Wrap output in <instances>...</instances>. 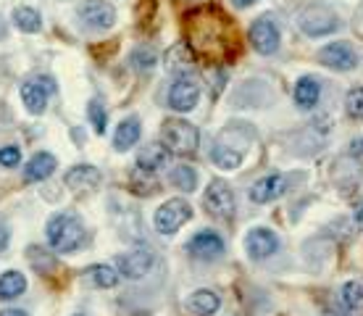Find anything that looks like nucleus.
<instances>
[{
  "instance_id": "obj_19",
  "label": "nucleus",
  "mask_w": 363,
  "mask_h": 316,
  "mask_svg": "<svg viewBox=\"0 0 363 316\" xmlns=\"http://www.w3.org/2000/svg\"><path fill=\"white\" fill-rule=\"evenodd\" d=\"M143 135V124H140V119L137 116H127L121 119L116 126V132H113V148L116 151H129V148H135L137 140Z\"/></svg>"
},
{
  "instance_id": "obj_29",
  "label": "nucleus",
  "mask_w": 363,
  "mask_h": 316,
  "mask_svg": "<svg viewBox=\"0 0 363 316\" xmlns=\"http://www.w3.org/2000/svg\"><path fill=\"white\" fill-rule=\"evenodd\" d=\"M87 119H90L92 129L103 135L106 132V126H108V114H106V106L100 103V100H90V106H87Z\"/></svg>"
},
{
  "instance_id": "obj_25",
  "label": "nucleus",
  "mask_w": 363,
  "mask_h": 316,
  "mask_svg": "<svg viewBox=\"0 0 363 316\" xmlns=\"http://www.w3.org/2000/svg\"><path fill=\"white\" fill-rule=\"evenodd\" d=\"M13 24H16L21 32L35 35V32L43 29V16H40V11L29 9V6H21V9L13 11Z\"/></svg>"
},
{
  "instance_id": "obj_11",
  "label": "nucleus",
  "mask_w": 363,
  "mask_h": 316,
  "mask_svg": "<svg viewBox=\"0 0 363 316\" xmlns=\"http://www.w3.org/2000/svg\"><path fill=\"white\" fill-rule=\"evenodd\" d=\"M279 251V237L269 227H253L245 237V253L253 261H266L269 256Z\"/></svg>"
},
{
  "instance_id": "obj_31",
  "label": "nucleus",
  "mask_w": 363,
  "mask_h": 316,
  "mask_svg": "<svg viewBox=\"0 0 363 316\" xmlns=\"http://www.w3.org/2000/svg\"><path fill=\"white\" fill-rule=\"evenodd\" d=\"M21 163V151H18L16 145H6V148H0V166H6V169H13Z\"/></svg>"
},
{
  "instance_id": "obj_14",
  "label": "nucleus",
  "mask_w": 363,
  "mask_h": 316,
  "mask_svg": "<svg viewBox=\"0 0 363 316\" xmlns=\"http://www.w3.org/2000/svg\"><path fill=\"white\" fill-rule=\"evenodd\" d=\"M287 187H290V180L284 174H269L250 187V200L253 203H272V200L281 198L287 192Z\"/></svg>"
},
{
  "instance_id": "obj_36",
  "label": "nucleus",
  "mask_w": 363,
  "mask_h": 316,
  "mask_svg": "<svg viewBox=\"0 0 363 316\" xmlns=\"http://www.w3.org/2000/svg\"><path fill=\"white\" fill-rule=\"evenodd\" d=\"M355 222L363 224V203H358V208H355Z\"/></svg>"
},
{
  "instance_id": "obj_33",
  "label": "nucleus",
  "mask_w": 363,
  "mask_h": 316,
  "mask_svg": "<svg viewBox=\"0 0 363 316\" xmlns=\"http://www.w3.org/2000/svg\"><path fill=\"white\" fill-rule=\"evenodd\" d=\"M350 153H353V156H363V135L355 137L353 143H350Z\"/></svg>"
},
{
  "instance_id": "obj_34",
  "label": "nucleus",
  "mask_w": 363,
  "mask_h": 316,
  "mask_svg": "<svg viewBox=\"0 0 363 316\" xmlns=\"http://www.w3.org/2000/svg\"><path fill=\"white\" fill-rule=\"evenodd\" d=\"M0 316H29L27 311H21V308H3Z\"/></svg>"
},
{
  "instance_id": "obj_6",
  "label": "nucleus",
  "mask_w": 363,
  "mask_h": 316,
  "mask_svg": "<svg viewBox=\"0 0 363 316\" xmlns=\"http://www.w3.org/2000/svg\"><path fill=\"white\" fill-rule=\"evenodd\" d=\"M203 206L211 217L216 219H232L235 217V192L227 182L213 180L208 185V190L203 192Z\"/></svg>"
},
{
  "instance_id": "obj_20",
  "label": "nucleus",
  "mask_w": 363,
  "mask_h": 316,
  "mask_svg": "<svg viewBox=\"0 0 363 316\" xmlns=\"http://www.w3.org/2000/svg\"><path fill=\"white\" fill-rule=\"evenodd\" d=\"M218 306H221V298L213 290H195L187 298V308L195 316H213L218 311Z\"/></svg>"
},
{
  "instance_id": "obj_8",
  "label": "nucleus",
  "mask_w": 363,
  "mask_h": 316,
  "mask_svg": "<svg viewBox=\"0 0 363 316\" xmlns=\"http://www.w3.org/2000/svg\"><path fill=\"white\" fill-rule=\"evenodd\" d=\"M318 63H324L332 72H353L358 66V53L350 43H327L318 50Z\"/></svg>"
},
{
  "instance_id": "obj_28",
  "label": "nucleus",
  "mask_w": 363,
  "mask_h": 316,
  "mask_svg": "<svg viewBox=\"0 0 363 316\" xmlns=\"http://www.w3.org/2000/svg\"><path fill=\"white\" fill-rule=\"evenodd\" d=\"M132 66H135L137 72H150L155 63H158V53H155L153 48H147V45H140L132 50Z\"/></svg>"
},
{
  "instance_id": "obj_23",
  "label": "nucleus",
  "mask_w": 363,
  "mask_h": 316,
  "mask_svg": "<svg viewBox=\"0 0 363 316\" xmlns=\"http://www.w3.org/2000/svg\"><path fill=\"white\" fill-rule=\"evenodd\" d=\"M87 280L100 290H111L118 285V269H113L108 263H98V266L87 269Z\"/></svg>"
},
{
  "instance_id": "obj_9",
  "label": "nucleus",
  "mask_w": 363,
  "mask_h": 316,
  "mask_svg": "<svg viewBox=\"0 0 363 316\" xmlns=\"http://www.w3.org/2000/svg\"><path fill=\"white\" fill-rule=\"evenodd\" d=\"M55 92V82L50 77H35V80H27L21 85V100L27 106L29 114H45L48 109V95Z\"/></svg>"
},
{
  "instance_id": "obj_5",
  "label": "nucleus",
  "mask_w": 363,
  "mask_h": 316,
  "mask_svg": "<svg viewBox=\"0 0 363 316\" xmlns=\"http://www.w3.org/2000/svg\"><path fill=\"white\" fill-rule=\"evenodd\" d=\"M250 45L253 50H258L261 55H272L279 50V43H281V32H279V24H277V18L274 16H258L250 24Z\"/></svg>"
},
{
  "instance_id": "obj_12",
  "label": "nucleus",
  "mask_w": 363,
  "mask_h": 316,
  "mask_svg": "<svg viewBox=\"0 0 363 316\" xmlns=\"http://www.w3.org/2000/svg\"><path fill=\"white\" fill-rule=\"evenodd\" d=\"M153 263L155 256L150 248H135L118 258V274L127 280H143L147 271L153 269Z\"/></svg>"
},
{
  "instance_id": "obj_26",
  "label": "nucleus",
  "mask_w": 363,
  "mask_h": 316,
  "mask_svg": "<svg viewBox=\"0 0 363 316\" xmlns=\"http://www.w3.org/2000/svg\"><path fill=\"white\" fill-rule=\"evenodd\" d=\"M169 182L177 190H182V192H192V190L198 187V174H195L192 166L179 163V166H174L172 172H169Z\"/></svg>"
},
{
  "instance_id": "obj_22",
  "label": "nucleus",
  "mask_w": 363,
  "mask_h": 316,
  "mask_svg": "<svg viewBox=\"0 0 363 316\" xmlns=\"http://www.w3.org/2000/svg\"><path fill=\"white\" fill-rule=\"evenodd\" d=\"M27 290V277L16 269H9L0 274V300H13L24 295Z\"/></svg>"
},
{
  "instance_id": "obj_7",
  "label": "nucleus",
  "mask_w": 363,
  "mask_h": 316,
  "mask_svg": "<svg viewBox=\"0 0 363 316\" xmlns=\"http://www.w3.org/2000/svg\"><path fill=\"white\" fill-rule=\"evenodd\" d=\"M77 16L87 29L95 32H106L116 24V9L106 3V0H84L82 6L77 9Z\"/></svg>"
},
{
  "instance_id": "obj_37",
  "label": "nucleus",
  "mask_w": 363,
  "mask_h": 316,
  "mask_svg": "<svg viewBox=\"0 0 363 316\" xmlns=\"http://www.w3.org/2000/svg\"><path fill=\"white\" fill-rule=\"evenodd\" d=\"M74 316H84V314H74Z\"/></svg>"
},
{
  "instance_id": "obj_21",
  "label": "nucleus",
  "mask_w": 363,
  "mask_h": 316,
  "mask_svg": "<svg viewBox=\"0 0 363 316\" xmlns=\"http://www.w3.org/2000/svg\"><path fill=\"white\" fill-rule=\"evenodd\" d=\"M321 98V85L316 77H300L295 85V103L300 109H313Z\"/></svg>"
},
{
  "instance_id": "obj_4",
  "label": "nucleus",
  "mask_w": 363,
  "mask_h": 316,
  "mask_svg": "<svg viewBox=\"0 0 363 316\" xmlns=\"http://www.w3.org/2000/svg\"><path fill=\"white\" fill-rule=\"evenodd\" d=\"M190 219H192L190 203L182 198H172L155 208L153 224H155V232H161V235H174V232H177L179 227L187 224Z\"/></svg>"
},
{
  "instance_id": "obj_16",
  "label": "nucleus",
  "mask_w": 363,
  "mask_h": 316,
  "mask_svg": "<svg viewBox=\"0 0 363 316\" xmlns=\"http://www.w3.org/2000/svg\"><path fill=\"white\" fill-rule=\"evenodd\" d=\"M166 163H169V148H166L164 143L145 145V148L140 151V156H137V169L147 174L161 172Z\"/></svg>"
},
{
  "instance_id": "obj_32",
  "label": "nucleus",
  "mask_w": 363,
  "mask_h": 316,
  "mask_svg": "<svg viewBox=\"0 0 363 316\" xmlns=\"http://www.w3.org/2000/svg\"><path fill=\"white\" fill-rule=\"evenodd\" d=\"M9 243H11V232H9V224L0 219V253L9 248Z\"/></svg>"
},
{
  "instance_id": "obj_24",
  "label": "nucleus",
  "mask_w": 363,
  "mask_h": 316,
  "mask_svg": "<svg viewBox=\"0 0 363 316\" xmlns=\"http://www.w3.org/2000/svg\"><path fill=\"white\" fill-rule=\"evenodd\" d=\"M211 161L216 163L218 169H224V172H235V169H240V163H242V153L235 151V148H227V145H216L211 151Z\"/></svg>"
},
{
  "instance_id": "obj_15",
  "label": "nucleus",
  "mask_w": 363,
  "mask_h": 316,
  "mask_svg": "<svg viewBox=\"0 0 363 316\" xmlns=\"http://www.w3.org/2000/svg\"><path fill=\"white\" fill-rule=\"evenodd\" d=\"M100 180H103V174H100L95 166H90V163L74 166V169H69L64 177L66 187L74 190V192H92V190L100 185Z\"/></svg>"
},
{
  "instance_id": "obj_10",
  "label": "nucleus",
  "mask_w": 363,
  "mask_h": 316,
  "mask_svg": "<svg viewBox=\"0 0 363 316\" xmlns=\"http://www.w3.org/2000/svg\"><path fill=\"white\" fill-rule=\"evenodd\" d=\"M200 100V85L192 80L190 74H182L177 77V82L172 85V90H169V106L174 111H179V114H190L195 106H198Z\"/></svg>"
},
{
  "instance_id": "obj_27",
  "label": "nucleus",
  "mask_w": 363,
  "mask_h": 316,
  "mask_svg": "<svg viewBox=\"0 0 363 316\" xmlns=\"http://www.w3.org/2000/svg\"><path fill=\"white\" fill-rule=\"evenodd\" d=\"M340 298H342V306L347 311H358L363 308V282L361 280H350L342 285L340 290Z\"/></svg>"
},
{
  "instance_id": "obj_13",
  "label": "nucleus",
  "mask_w": 363,
  "mask_h": 316,
  "mask_svg": "<svg viewBox=\"0 0 363 316\" xmlns=\"http://www.w3.org/2000/svg\"><path fill=\"white\" fill-rule=\"evenodd\" d=\"M187 251L195 256V258H203V261H216L224 253V237L213 232V229H203L187 243Z\"/></svg>"
},
{
  "instance_id": "obj_30",
  "label": "nucleus",
  "mask_w": 363,
  "mask_h": 316,
  "mask_svg": "<svg viewBox=\"0 0 363 316\" xmlns=\"http://www.w3.org/2000/svg\"><path fill=\"white\" fill-rule=\"evenodd\" d=\"M345 111L347 116L355 121H363V87H353L345 95Z\"/></svg>"
},
{
  "instance_id": "obj_1",
  "label": "nucleus",
  "mask_w": 363,
  "mask_h": 316,
  "mask_svg": "<svg viewBox=\"0 0 363 316\" xmlns=\"http://www.w3.org/2000/svg\"><path fill=\"white\" fill-rule=\"evenodd\" d=\"M45 237H48V245H50L55 253H72L84 243L87 229H84V222L77 217V214L61 211V214H55V217L48 219Z\"/></svg>"
},
{
  "instance_id": "obj_18",
  "label": "nucleus",
  "mask_w": 363,
  "mask_h": 316,
  "mask_svg": "<svg viewBox=\"0 0 363 316\" xmlns=\"http://www.w3.org/2000/svg\"><path fill=\"white\" fill-rule=\"evenodd\" d=\"M55 166H58V158H55L53 153H48V151H40V153L32 156L27 161V166H24V180L27 182L48 180V177L55 172Z\"/></svg>"
},
{
  "instance_id": "obj_35",
  "label": "nucleus",
  "mask_w": 363,
  "mask_h": 316,
  "mask_svg": "<svg viewBox=\"0 0 363 316\" xmlns=\"http://www.w3.org/2000/svg\"><path fill=\"white\" fill-rule=\"evenodd\" d=\"M258 0H232V6L235 9H250V6H255Z\"/></svg>"
},
{
  "instance_id": "obj_17",
  "label": "nucleus",
  "mask_w": 363,
  "mask_h": 316,
  "mask_svg": "<svg viewBox=\"0 0 363 316\" xmlns=\"http://www.w3.org/2000/svg\"><path fill=\"white\" fill-rule=\"evenodd\" d=\"M164 66H166V72H172V74H177V77H182V74L192 72L195 58H192L190 48L184 45V43H174V45L164 53Z\"/></svg>"
},
{
  "instance_id": "obj_2",
  "label": "nucleus",
  "mask_w": 363,
  "mask_h": 316,
  "mask_svg": "<svg viewBox=\"0 0 363 316\" xmlns=\"http://www.w3.org/2000/svg\"><path fill=\"white\" fill-rule=\"evenodd\" d=\"M161 143L169 148V153L195 156L200 145V132L198 126L184 119H166L161 124Z\"/></svg>"
},
{
  "instance_id": "obj_3",
  "label": "nucleus",
  "mask_w": 363,
  "mask_h": 316,
  "mask_svg": "<svg viewBox=\"0 0 363 316\" xmlns=\"http://www.w3.org/2000/svg\"><path fill=\"white\" fill-rule=\"evenodd\" d=\"M298 24L308 37H327V35H332V32H337L340 18H337V13L329 9V6L313 3V6L300 11Z\"/></svg>"
}]
</instances>
